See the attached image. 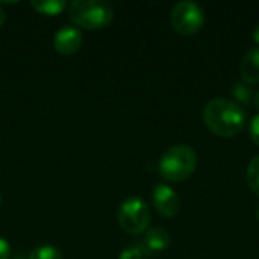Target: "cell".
Masks as SVG:
<instances>
[{
	"label": "cell",
	"instance_id": "cell-20",
	"mask_svg": "<svg viewBox=\"0 0 259 259\" xmlns=\"http://www.w3.org/2000/svg\"><path fill=\"white\" fill-rule=\"evenodd\" d=\"M12 259H27V258H24L23 255H15V256H14Z\"/></svg>",
	"mask_w": 259,
	"mask_h": 259
},
{
	"label": "cell",
	"instance_id": "cell-18",
	"mask_svg": "<svg viewBox=\"0 0 259 259\" xmlns=\"http://www.w3.org/2000/svg\"><path fill=\"white\" fill-rule=\"evenodd\" d=\"M5 20H6V14H5V11L0 8V27L5 24Z\"/></svg>",
	"mask_w": 259,
	"mask_h": 259
},
{
	"label": "cell",
	"instance_id": "cell-10",
	"mask_svg": "<svg viewBox=\"0 0 259 259\" xmlns=\"http://www.w3.org/2000/svg\"><path fill=\"white\" fill-rule=\"evenodd\" d=\"M30 6L41 15L55 17L59 15L68 6V3L64 0H32Z\"/></svg>",
	"mask_w": 259,
	"mask_h": 259
},
{
	"label": "cell",
	"instance_id": "cell-21",
	"mask_svg": "<svg viewBox=\"0 0 259 259\" xmlns=\"http://www.w3.org/2000/svg\"><path fill=\"white\" fill-rule=\"evenodd\" d=\"M256 220L259 222V206H258V209H256Z\"/></svg>",
	"mask_w": 259,
	"mask_h": 259
},
{
	"label": "cell",
	"instance_id": "cell-13",
	"mask_svg": "<svg viewBox=\"0 0 259 259\" xmlns=\"http://www.w3.org/2000/svg\"><path fill=\"white\" fill-rule=\"evenodd\" d=\"M246 178H247V184H249L250 190L256 196H259V155L252 158V161L249 162Z\"/></svg>",
	"mask_w": 259,
	"mask_h": 259
},
{
	"label": "cell",
	"instance_id": "cell-3",
	"mask_svg": "<svg viewBox=\"0 0 259 259\" xmlns=\"http://www.w3.org/2000/svg\"><path fill=\"white\" fill-rule=\"evenodd\" d=\"M197 167V153L187 144L171 146L159 159V175L170 182L188 179Z\"/></svg>",
	"mask_w": 259,
	"mask_h": 259
},
{
	"label": "cell",
	"instance_id": "cell-6",
	"mask_svg": "<svg viewBox=\"0 0 259 259\" xmlns=\"http://www.w3.org/2000/svg\"><path fill=\"white\" fill-rule=\"evenodd\" d=\"M152 202L155 209L164 217H175L181 209V199L176 191L167 184H158L152 191Z\"/></svg>",
	"mask_w": 259,
	"mask_h": 259
},
{
	"label": "cell",
	"instance_id": "cell-16",
	"mask_svg": "<svg viewBox=\"0 0 259 259\" xmlns=\"http://www.w3.org/2000/svg\"><path fill=\"white\" fill-rule=\"evenodd\" d=\"M11 256H12V250L9 243L0 237V259H11Z\"/></svg>",
	"mask_w": 259,
	"mask_h": 259
},
{
	"label": "cell",
	"instance_id": "cell-7",
	"mask_svg": "<svg viewBox=\"0 0 259 259\" xmlns=\"http://www.w3.org/2000/svg\"><path fill=\"white\" fill-rule=\"evenodd\" d=\"M82 42H83L82 32L74 26L61 27L59 30H56L55 38H53L55 50L64 56H70L79 52V49L82 47Z\"/></svg>",
	"mask_w": 259,
	"mask_h": 259
},
{
	"label": "cell",
	"instance_id": "cell-5",
	"mask_svg": "<svg viewBox=\"0 0 259 259\" xmlns=\"http://www.w3.org/2000/svg\"><path fill=\"white\" fill-rule=\"evenodd\" d=\"M170 21L178 33L184 36H190L197 33L203 27L205 12L197 2L181 0L173 6L170 14Z\"/></svg>",
	"mask_w": 259,
	"mask_h": 259
},
{
	"label": "cell",
	"instance_id": "cell-1",
	"mask_svg": "<svg viewBox=\"0 0 259 259\" xmlns=\"http://www.w3.org/2000/svg\"><path fill=\"white\" fill-rule=\"evenodd\" d=\"M203 120L212 134L223 138H231L238 135L244 129L247 114L234 100L217 97L205 105Z\"/></svg>",
	"mask_w": 259,
	"mask_h": 259
},
{
	"label": "cell",
	"instance_id": "cell-12",
	"mask_svg": "<svg viewBox=\"0 0 259 259\" xmlns=\"http://www.w3.org/2000/svg\"><path fill=\"white\" fill-rule=\"evenodd\" d=\"M27 259H62V252L52 244L38 246L30 250Z\"/></svg>",
	"mask_w": 259,
	"mask_h": 259
},
{
	"label": "cell",
	"instance_id": "cell-19",
	"mask_svg": "<svg viewBox=\"0 0 259 259\" xmlns=\"http://www.w3.org/2000/svg\"><path fill=\"white\" fill-rule=\"evenodd\" d=\"M253 103H255V106L259 109V91H256L255 96H253Z\"/></svg>",
	"mask_w": 259,
	"mask_h": 259
},
{
	"label": "cell",
	"instance_id": "cell-11",
	"mask_svg": "<svg viewBox=\"0 0 259 259\" xmlns=\"http://www.w3.org/2000/svg\"><path fill=\"white\" fill-rule=\"evenodd\" d=\"M231 93H232V97L235 99V100H234L235 103L247 105V103L253 102L255 93H253L252 87H250L247 82H244V80H237V82H234Z\"/></svg>",
	"mask_w": 259,
	"mask_h": 259
},
{
	"label": "cell",
	"instance_id": "cell-22",
	"mask_svg": "<svg viewBox=\"0 0 259 259\" xmlns=\"http://www.w3.org/2000/svg\"><path fill=\"white\" fill-rule=\"evenodd\" d=\"M0 205H2V190H0Z\"/></svg>",
	"mask_w": 259,
	"mask_h": 259
},
{
	"label": "cell",
	"instance_id": "cell-4",
	"mask_svg": "<svg viewBox=\"0 0 259 259\" xmlns=\"http://www.w3.org/2000/svg\"><path fill=\"white\" fill-rule=\"evenodd\" d=\"M117 220L124 232L131 235H140L149 229L150 209L144 199L140 196H131L120 203Z\"/></svg>",
	"mask_w": 259,
	"mask_h": 259
},
{
	"label": "cell",
	"instance_id": "cell-14",
	"mask_svg": "<svg viewBox=\"0 0 259 259\" xmlns=\"http://www.w3.org/2000/svg\"><path fill=\"white\" fill-rule=\"evenodd\" d=\"M146 253L147 252L143 246H131L120 253L118 259H144Z\"/></svg>",
	"mask_w": 259,
	"mask_h": 259
},
{
	"label": "cell",
	"instance_id": "cell-15",
	"mask_svg": "<svg viewBox=\"0 0 259 259\" xmlns=\"http://www.w3.org/2000/svg\"><path fill=\"white\" fill-rule=\"evenodd\" d=\"M249 131H250V137H252L253 143L259 146V112L252 118Z\"/></svg>",
	"mask_w": 259,
	"mask_h": 259
},
{
	"label": "cell",
	"instance_id": "cell-8",
	"mask_svg": "<svg viewBox=\"0 0 259 259\" xmlns=\"http://www.w3.org/2000/svg\"><path fill=\"white\" fill-rule=\"evenodd\" d=\"M240 73L249 85L259 83V47H252L244 53L240 62Z\"/></svg>",
	"mask_w": 259,
	"mask_h": 259
},
{
	"label": "cell",
	"instance_id": "cell-17",
	"mask_svg": "<svg viewBox=\"0 0 259 259\" xmlns=\"http://www.w3.org/2000/svg\"><path fill=\"white\" fill-rule=\"evenodd\" d=\"M253 39L259 44V21L256 23V26L253 27Z\"/></svg>",
	"mask_w": 259,
	"mask_h": 259
},
{
	"label": "cell",
	"instance_id": "cell-9",
	"mask_svg": "<svg viewBox=\"0 0 259 259\" xmlns=\"http://www.w3.org/2000/svg\"><path fill=\"white\" fill-rule=\"evenodd\" d=\"M170 243H171V237L168 231L161 226H155L146 231L143 247L146 249V252H162L170 246Z\"/></svg>",
	"mask_w": 259,
	"mask_h": 259
},
{
	"label": "cell",
	"instance_id": "cell-2",
	"mask_svg": "<svg viewBox=\"0 0 259 259\" xmlns=\"http://www.w3.org/2000/svg\"><path fill=\"white\" fill-rule=\"evenodd\" d=\"M70 20L83 29H102L114 18V6L106 0H73L67 6Z\"/></svg>",
	"mask_w": 259,
	"mask_h": 259
}]
</instances>
